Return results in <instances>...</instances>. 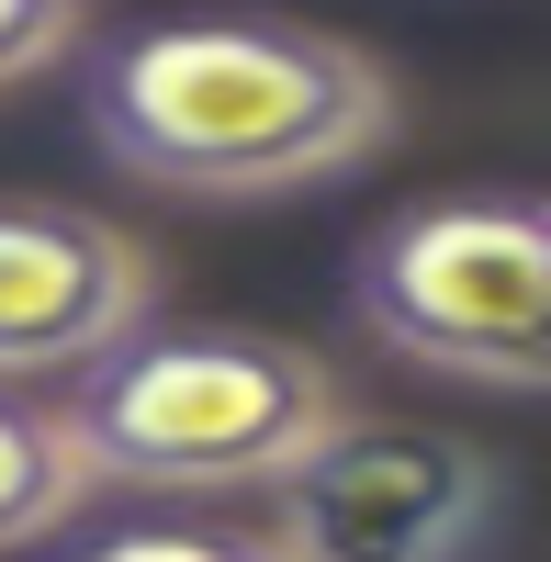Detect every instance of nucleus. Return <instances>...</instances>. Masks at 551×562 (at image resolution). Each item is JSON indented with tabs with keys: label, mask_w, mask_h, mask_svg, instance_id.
<instances>
[{
	"label": "nucleus",
	"mask_w": 551,
	"mask_h": 562,
	"mask_svg": "<svg viewBox=\"0 0 551 562\" xmlns=\"http://www.w3.org/2000/svg\"><path fill=\"white\" fill-rule=\"evenodd\" d=\"M79 506H90V461L68 416L34 394H0V551H45Z\"/></svg>",
	"instance_id": "obj_6"
},
{
	"label": "nucleus",
	"mask_w": 551,
	"mask_h": 562,
	"mask_svg": "<svg viewBox=\"0 0 551 562\" xmlns=\"http://www.w3.org/2000/svg\"><path fill=\"white\" fill-rule=\"evenodd\" d=\"M79 34H90V0H0V90L57 68Z\"/></svg>",
	"instance_id": "obj_8"
},
{
	"label": "nucleus",
	"mask_w": 551,
	"mask_h": 562,
	"mask_svg": "<svg viewBox=\"0 0 551 562\" xmlns=\"http://www.w3.org/2000/svg\"><path fill=\"white\" fill-rule=\"evenodd\" d=\"M45 562H293V540L270 529V506H147Z\"/></svg>",
	"instance_id": "obj_7"
},
{
	"label": "nucleus",
	"mask_w": 551,
	"mask_h": 562,
	"mask_svg": "<svg viewBox=\"0 0 551 562\" xmlns=\"http://www.w3.org/2000/svg\"><path fill=\"white\" fill-rule=\"evenodd\" d=\"M68 439L90 461V495H147V506H237L282 495L315 439H338L349 383L315 349L270 326H135L90 371H68Z\"/></svg>",
	"instance_id": "obj_2"
},
{
	"label": "nucleus",
	"mask_w": 551,
	"mask_h": 562,
	"mask_svg": "<svg viewBox=\"0 0 551 562\" xmlns=\"http://www.w3.org/2000/svg\"><path fill=\"white\" fill-rule=\"evenodd\" d=\"M79 124L147 192L270 203L383 147L394 68L282 12H169L79 45Z\"/></svg>",
	"instance_id": "obj_1"
},
{
	"label": "nucleus",
	"mask_w": 551,
	"mask_h": 562,
	"mask_svg": "<svg viewBox=\"0 0 551 562\" xmlns=\"http://www.w3.org/2000/svg\"><path fill=\"white\" fill-rule=\"evenodd\" d=\"M349 304L360 326L439 371V383H484V394H551V214L540 203H417L360 237L349 259Z\"/></svg>",
	"instance_id": "obj_3"
},
{
	"label": "nucleus",
	"mask_w": 551,
	"mask_h": 562,
	"mask_svg": "<svg viewBox=\"0 0 551 562\" xmlns=\"http://www.w3.org/2000/svg\"><path fill=\"white\" fill-rule=\"evenodd\" d=\"M540 214H551V203H540Z\"/></svg>",
	"instance_id": "obj_9"
},
{
	"label": "nucleus",
	"mask_w": 551,
	"mask_h": 562,
	"mask_svg": "<svg viewBox=\"0 0 551 562\" xmlns=\"http://www.w3.org/2000/svg\"><path fill=\"white\" fill-rule=\"evenodd\" d=\"M507 461L428 416H338V439L293 461L270 529L293 562H473L507 529Z\"/></svg>",
	"instance_id": "obj_4"
},
{
	"label": "nucleus",
	"mask_w": 551,
	"mask_h": 562,
	"mask_svg": "<svg viewBox=\"0 0 551 562\" xmlns=\"http://www.w3.org/2000/svg\"><path fill=\"white\" fill-rule=\"evenodd\" d=\"M158 315V259L79 203H0V394L68 383Z\"/></svg>",
	"instance_id": "obj_5"
}]
</instances>
